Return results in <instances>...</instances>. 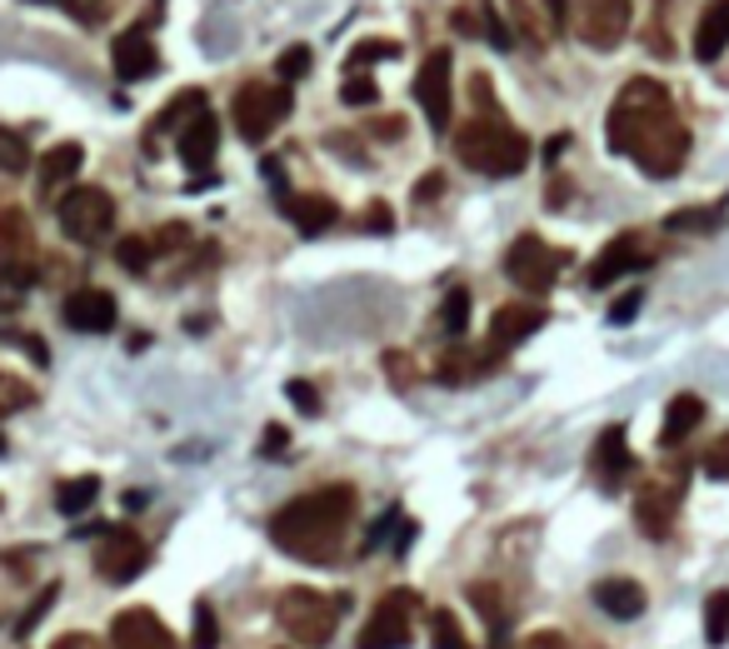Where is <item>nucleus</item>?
I'll list each match as a JSON object with an SVG mask.
<instances>
[{"instance_id": "nucleus-1", "label": "nucleus", "mask_w": 729, "mask_h": 649, "mask_svg": "<svg viewBox=\"0 0 729 649\" xmlns=\"http://www.w3.org/2000/svg\"><path fill=\"white\" fill-rule=\"evenodd\" d=\"M605 140L615 155H629L649 180H669L685 170L689 155V130L679 120L669 90L655 75H635L615 95L605 115Z\"/></svg>"}, {"instance_id": "nucleus-2", "label": "nucleus", "mask_w": 729, "mask_h": 649, "mask_svg": "<svg viewBox=\"0 0 729 649\" xmlns=\"http://www.w3.org/2000/svg\"><path fill=\"white\" fill-rule=\"evenodd\" d=\"M355 509H360V499L350 485H320V489H310V495L275 509L270 539H275V549H285L290 559L335 565L340 549H345L350 525H355Z\"/></svg>"}, {"instance_id": "nucleus-3", "label": "nucleus", "mask_w": 729, "mask_h": 649, "mask_svg": "<svg viewBox=\"0 0 729 649\" xmlns=\"http://www.w3.org/2000/svg\"><path fill=\"white\" fill-rule=\"evenodd\" d=\"M455 155L465 170L489 180H509L529 165V140L505 115H475L455 130Z\"/></svg>"}, {"instance_id": "nucleus-4", "label": "nucleus", "mask_w": 729, "mask_h": 649, "mask_svg": "<svg viewBox=\"0 0 729 649\" xmlns=\"http://www.w3.org/2000/svg\"><path fill=\"white\" fill-rule=\"evenodd\" d=\"M340 609H345V599H330V595H320V589H310V585H295V589H285V595L275 599V625L285 629L300 649H320V645L335 639Z\"/></svg>"}, {"instance_id": "nucleus-5", "label": "nucleus", "mask_w": 729, "mask_h": 649, "mask_svg": "<svg viewBox=\"0 0 729 649\" xmlns=\"http://www.w3.org/2000/svg\"><path fill=\"white\" fill-rule=\"evenodd\" d=\"M285 115H290V85H280V80H245L235 90V100H230V120H235L240 140H250V145L275 135L285 125Z\"/></svg>"}, {"instance_id": "nucleus-6", "label": "nucleus", "mask_w": 729, "mask_h": 649, "mask_svg": "<svg viewBox=\"0 0 729 649\" xmlns=\"http://www.w3.org/2000/svg\"><path fill=\"white\" fill-rule=\"evenodd\" d=\"M55 220L70 240L80 245H100V240L115 230V200L105 195L100 185H70L55 205Z\"/></svg>"}, {"instance_id": "nucleus-7", "label": "nucleus", "mask_w": 729, "mask_h": 649, "mask_svg": "<svg viewBox=\"0 0 729 649\" xmlns=\"http://www.w3.org/2000/svg\"><path fill=\"white\" fill-rule=\"evenodd\" d=\"M415 589H389L375 609H369L365 629H360L355 649H405L415 639Z\"/></svg>"}, {"instance_id": "nucleus-8", "label": "nucleus", "mask_w": 729, "mask_h": 649, "mask_svg": "<svg viewBox=\"0 0 729 649\" xmlns=\"http://www.w3.org/2000/svg\"><path fill=\"white\" fill-rule=\"evenodd\" d=\"M569 20L589 50H615L629 36L635 0H569Z\"/></svg>"}, {"instance_id": "nucleus-9", "label": "nucleus", "mask_w": 729, "mask_h": 649, "mask_svg": "<svg viewBox=\"0 0 729 649\" xmlns=\"http://www.w3.org/2000/svg\"><path fill=\"white\" fill-rule=\"evenodd\" d=\"M559 270H565V255H559L555 245H545L539 235H519L515 245L505 250V275L515 280L519 290H529V295H545L559 280Z\"/></svg>"}, {"instance_id": "nucleus-10", "label": "nucleus", "mask_w": 729, "mask_h": 649, "mask_svg": "<svg viewBox=\"0 0 729 649\" xmlns=\"http://www.w3.org/2000/svg\"><path fill=\"white\" fill-rule=\"evenodd\" d=\"M145 565H150V545L135 529H105V539L95 545V575L105 585H130Z\"/></svg>"}, {"instance_id": "nucleus-11", "label": "nucleus", "mask_w": 729, "mask_h": 649, "mask_svg": "<svg viewBox=\"0 0 729 649\" xmlns=\"http://www.w3.org/2000/svg\"><path fill=\"white\" fill-rule=\"evenodd\" d=\"M679 499H685V479H649V485H639V495H635V525H639V535L665 539L669 529H675Z\"/></svg>"}, {"instance_id": "nucleus-12", "label": "nucleus", "mask_w": 729, "mask_h": 649, "mask_svg": "<svg viewBox=\"0 0 729 649\" xmlns=\"http://www.w3.org/2000/svg\"><path fill=\"white\" fill-rule=\"evenodd\" d=\"M449 85H455V75H449V50H429L419 75H415V100H419V110H425L435 135L449 130Z\"/></svg>"}, {"instance_id": "nucleus-13", "label": "nucleus", "mask_w": 729, "mask_h": 649, "mask_svg": "<svg viewBox=\"0 0 729 649\" xmlns=\"http://www.w3.org/2000/svg\"><path fill=\"white\" fill-rule=\"evenodd\" d=\"M110 649H175V635L165 629V619L155 609L135 605L110 619Z\"/></svg>"}, {"instance_id": "nucleus-14", "label": "nucleus", "mask_w": 729, "mask_h": 649, "mask_svg": "<svg viewBox=\"0 0 729 649\" xmlns=\"http://www.w3.org/2000/svg\"><path fill=\"white\" fill-rule=\"evenodd\" d=\"M60 315H65V325L80 329V335H105V329H115L120 305H115V295H110V290L85 285V290H70L65 305H60Z\"/></svg>"}, {"instance_id": "nucleus-15", "label": "nucleus", "mask_w": 729, "mask_h": 649, "mask_svg": "<svg viewBox=\"0 0 729 649\" xmlns=\"http://www.w3.org/2000/svg\"><path fill=\"white\" fill-rule=\"evenodd\" d=\"M639 265H645V245H639L635 230H625V235H615L595 260H589V275L585 280H589V290H609L615 280L635 275Z\"/></svg>"}, {"instance_id": "nucleus-16", "label": "nucleus", "mask_w": 729, "mask_h": 649, "mask_svg": "<svg viewBox=\"0 0 729 649\" xmlns=\"http://www.w3.org/2000/svg\"><path fill=\"white\" fill-rule=\"evenodd\" d=\"M589 475H595L599 489H619L629 475H635V455H629V439L619 425H609L605 435L595 439V455H589Z\"/></svg>"}, {"instance_id": "nucleus-17", "label": "nucleus", "mask_w": 729, "mask_h": 649, "mask_svg": "<svg viewBox=\"0 0 729 649\" xmlns=\"http://www.w3.org/2000/svg\"><path fill=\"white\" fill-rule=\"evenodd\" d=\"M110 65H115L120 80H150L160 70V55H155V40L145 36V26H130L115 36L110 45Z\"/></svg>"}, {"instance_id": "nucleus-18", "label": "nucleus", "mask_w": 729, "mask_h": 649, "mask_svg": "<svg viewBox=\"0 0 729 649\" xmlns=\"http://www.w3.org/2000/svg\"><path fill=\"white\" fill-rule=\"evenodd\" d=\"M689 50H695V60H705V65H715V60L725 55L729 50V0H709V6L699 10Z\"/></svg>"}, {"instance_id": "nucleus-19", "label": "nucleus", "mask_w": 729, "mask_h": 649, "mask_svg": "<svg viewBox=\"0 0 729 649\" xmlns=\"http://www.w3.org/2000/svg\"><path fill=\"white\" fill-rule=\"evenodd\" d=\"M175 150L190 170H210L215 165V150H220V120L210 115V110H200V115L175 135Z\"/></svg>"}, {"instance_id": "nucleus-20", "label": "nucleus", "mask_w": 729, "mask_h": 649, "mask_svg": "<svg viewBox=\"0 0 729 649\" xmlns=\"http://www.w3.org/2000/svg\"><path fill=\"white\" fill-rule=\"evenodd\" d=\"M589 595H595V605L605 609L609 619H639V615H645V605H649V599H645V585H639V579H629V575L599 579Z\"/></svg>"}, {"instance_id": "nucleus-21", "label": "nucleus", "mask_w": 729, "mask_h": 649, "mask_svg": "<svg viewBox=\"0 0 729 649\" xmlns=\"http://www.w3.org/2000/svg\"><path fill=\"white\" fill-rule=\"evenodd\" d=\"M539 325H545V310L539 305H499L495 315H489V345L509 349V345H519V339L535 335Z\"/></svg>"}, {"instance_id": "nucleus-22", "label": "nucleus", "mask_w": 729, "mask_h": 649, "mask_svg": "<svg viewBox=\"0 0 729 649\" xmlns=\"http://www.w3.org/2000/svg\"><path fill=\"white\" fill-rule=\"evenodd\" d=\"M499 349L489 345V349H465V345H455V349H445L439 355V365H435V379L439 385H465V379H475V375H485V369H499Z\"/></svg>"}, {"instance_id": "nucleus-23", "label": "nucleus", "mask_w": 729, "mask_h": 649, "mask_svg": "<svg viewBox=\"0 0 729 649\" xmlns=\"http://www.w3.org/2000/svg\"><path fill=\"white\" fill-rule=\"evenodd\" d=\"M449 20H455L459 36H469V40H489V45L509 50V30H505V20H499V10L489 6V0H465V6H459Z\"/></svg>"}, {"instance_id": "nucleus-24", "label": "nucleus", "mask_w": 729, "mask_h": 649, "mask_svg": "<svg viewBox=\"0 0 729 649\" xmlns=\"http://www.w3.org/2000/svg\"><path fill=\"white\" fill-rule=\"evenodd\" d=\"M80 165H85V150H80L75 140H60V145H50L45 155H40V190H45V195H55V190L75 185Z\"/></svg>"}, {"instance_id": "nucleus-25", "label": "nucleus", "mask_w": 729, "mask_h": 649, "mask_svg": "<svg viewBox=\"0 0 729 649\" xmlns=\"http://www.w3.org/2000/svg\"><path fill=\"white\" fill-rule=\"evenodd\" d=\"M699 419H705V399L699 395H675L665 405V425H659V445L665 449H679L689 435L699 429Z\"/></svg>"}, {"instance_id": "nucleus-26", "label": "nucleus", "mask_w": 729, "mask_h": 649, "mask_svg": "<svg viewBox=\"0 0 729 649\" xmlns=\"http://www.w3.org/2000/svg\"><path fill=\"white\" fill-rule=\"evenodd\" d=\"M280 205H285L290 220H295L300 235H325V230L340 220L335 200H325V195H295V200H280Z\"/></svg>"}, {"instance_id": "nucleus-27", "label": "nucleus", "mask_w": 729, "mask_h": 649, "mask_svg": "<svg viewBox=\"0 0 729 649\" xmlns=\"http://www.w3.org/2000/svg\"><path fill=\"white\" fill-rule=\"evenodd\" d=\"M95 499H100V475H75V479H65V485H55V509L70 519L85 515Z\"/></svg>"}, {"instance_id": "nucleus-28", "label": "nucleus", "mask_w": 729, "mask_h": 649, "mask_svg": "<svg viewBox=\"0 0 729 649\" xmlns=\"http://www.w3.org/2000/svg\"><path fill=\"white\" fill-rule=\"evenodd\" d=\"M200 110H205V95H200V90H180V95H170L165 110H160V120H155V135H160V130H175V135H180V130H185Z\"/></svg>"}, {"instance_id": "nucleus-29", "label": "nucleus", "mask_w": 729, "mask_h": 649, "mask_svg": "<svg viewBox=\"0 0 729 649\" xmlns=\"http://www.w3.org/2000/svg\"><path fill=\"white\" fill-rule=\"evenodd\" d=\"M719 225H725V210L719 205H689L665 220V230H695V235H709V230H719Z\"/></svg>"}, {"instance_id": "nucleus-30", "label": "nucleus", "mask_w": 729, "mask_h": 649, "mask_svg": "<svg viewBox=\"0 0 729 649\" xmlns=\"http://www.w3.org/2000/svg\"><path fill=\"white\" fill-rule=\"evenodd\" d=\"M705 639L709 645H729V589H715L705 599Z\"/></svg>"}, {"instance_id": "nucleus-31", "label": "nucleus", "mask_w": 729, "mask_h": 649, "mask_svg": "<svg viewBox=\"0 0 729 649\" xmlns=\"http://www.w3.org/2000/svg\"><path fill=\"white\" fill-rule=\"evenodd\" d=\"M469 605L479 609V615H485V625L495 629H505V619H509V609H505V599H499V589L495 585H469Z\"/></svg>"}, {"instance_id": "nucleus-32", "label": "nucleus", "mask_w": 729, "mask_h": 649, "mask_svg": "<svg viewBox=\"0 0 729 649\" xmlns=\"http://www.w3.org/2000/svg\"><path fill=\"white\" fill-rule=\"evenodd\" d=\"M190 645L195 649H215L220 645V619L210 599H195V625H190Z\"/></svg>"}, {"instance_id": "nucleus-33", "label": "nucleus", "mask_w": 729, "mask_h": 649, "mask_svg": "<svg viewBox=\"0 0 729 649\" xmlns=\"http://www.w3.org/2000/svg\"><path fill=\"white\" fill-rule=\"evenodd\" d=\"M115 260L130 270V275H145L150 260H155V250H150V235H125L115 245Z\"/></svg>"}, {"instance_id": "nucleus-34", "label": "nucleus", "mask_w": 729, "mask_h": 649, "mask_svg": "<svg viewBox=\"0 0 729 649\" xmlns=\"http://www.w3.org/2000/svg\"><path fill=\"white\" fill-rule=\"evenodd\" d=\"M0 170L6 175H20V170H30V145L26 135H16V130L0 125Z\"/></svg>"}, {"instance_id": "nucleus-35", "label": "nucleus", "mask_w": 729, "mask_h": 649, "mask_svg": "<svg viewBox=\"0 0 729 649\" xmlns=\"http://www.w3.org/2000/svg\"><path fill=\"white\" fill-rule=\"evenodd\" d=\"M465 325H469V290H449L445 305H439V329L465 335Z\"/></svg>"}, {"instance_id": "nucleus-36", "label": "nucleus", "mask_w": 729, "mask_h": 649, "mask_svg": "<svg viewBox=\"0 0 729 649\" xmlns=\"http://www.w3.org/2000/svg\"><path fill=\"white\" fill-rule=\"evenodd\" d=\"M0 245H6V255H26L30 250V225L20 210H6V215H0Z\"/></svg>"}, {"instance_id": "nucleus-37", "label": "nucleus", "mask_w": 729, "mask_h": 649, "mask_svg": "<svg viewBox=\"0 0 729 649\" xmlns=\"http://www.w3.org/2000/svg\"><path fill=\"white\" fill-rule=\"evenodd\" d=\"M310 45H290V50H280V60H275V75H280V85H295V80H305L310 75Z\"/></svg>"}, {"instance_id": "nucleus-38", "label": "nucleus", "mask_w": 729, "mask_h": 649, "mask_svg": "<svg viewBox=\"0 0 729 649\" xmlns=\"http://www.w3.org/2000/svg\"><path fill=\"white\" fill-rule=\"evenodd\" d=\"M429 635H435V649H469L465 629L455 625V615H449V609H435V615H429Z\"/></svg>"}, {"instance_id": "nucleus-39", "label": "nucleus", "mask_w": 729, "mask_h": 649, "mask_svg": "<svg viewBox=\"0 0 729 649\" xmlns=\"http://www.w3.org/2000/svg\"><path fill=\"white\" fill-rule=\"evenodd\" d=\"M395 55H399L395 40H360V45L350 50L345 65H350V70H360V65H375V60H395Z\"/></svg>"}, {"instance_id": "nucleus-40", "label": "nucleus", "mask_w": 729, "mask_h": 649, "mask_svg": "<svg viewBox=\"0 0 729 649\" xmlns=\"http://www.w3.org/2000/svg\"><path fill=\"white\" fill-rule=\"evenodd\" d=\"M340 100H345V105H375V100H379L375 75H360V70H350V80L340 85Z\"/></svg>"}, {"instance_id": "nucleus-41", "label": "nucleus", "mask_w": 729, "mask_h": 649, "mask_svg": "<svg viewBox=\"0 0 729 649\" xmlns=\"http://www.w3.org/2000/svg\"><path fill=\"white\" fill-rule=\"evenodd\" d=\"M55 599H60V585H45V589H40V599H36V605H30V609H26V615H20V619H16V639H26V635H30V629H36V625H40V619H45V609H50V605H55Z\"/></svg>"}, {"instance_id": "nucleus-42", "label": "nucleus", "mask_w": 729, "mask_h": 649, "mask_svg": "<svg viewBox=\"0 0 729 649\" xmlns=\"http://www.w3.org/2000/svg\"><path fill=\"white\" fill-rule=\"evenodd\" d=\"M185 245H190V225H160L155 235H150L155 255H170V250H185Z\"/></svg>"}, {"instance_id": "nucleus-43", "label": "nucleus", "mask_w": 729, "mask_h": 649, "mask_svg": "<svg viewBox=\"0 0 729 649\" xmlns=\"http://www.w3.org/2000/svg\"><path fill=\"white\" fill-rule=\"evenodd\" d=\"M30 385H20V379H10V375H0V415H10V409H26L30 405Z\"/></svg>"}, {"instance_id": "nucleus-44", "label": "nucleus", "mask_w": 729, "mask_h": 649, "mask_svg": "<svg viewBox=\"0 0 729 649\" xmlns=\"http://www.w3.org/2000/svg\"><path fill=\"white\" fill-rule=\"evenodd\" d=\"M705 475L709 479H729V435H719L715 445L705 449Z\"/></svg>"}, {"instance_id": "nucleus-45", "label": "nucleus", "mask_w": 729, "mask_h": 649, "mask_svg": "<svg viewBox=\"0 0 729 649\" xmlns=\"http://www.w3.org/2000/svg\"><path fill=\"white\" fill-rule=\"evenodd\" d=\"M60 10H70L75 20H85V26H95V20H105V10H110V0H55Z\"/></svg>"}, {"instance_id": "nucleus-46", "label": "nucleus", "mask_w": 729, "mask_h": 649, "mask_svg": "<svg viewBox=\"0 0 729 649\" xmlns=\"http://www.w3.org/2000/svg\"><path fill=\"white\" fill-rule=\"evenodd\" d=\"M639 300H645V290H625V295L609 305V325H629V320H635V310H639Z\"/></svg>"}, {"instance_id": "nucleus-47", "label": "nucleus", "mask_w": 729, "mask_h": 649, "mask_svg": "<svg viewBox=\"0 0 729 649\" xmlns=\"http://www.w3.org/2000/svg\"><path fill=\"white\" fill-rule=\"evenodd\" d=\"M469 100H475V110H479V115H505V110H499V100L489 95V80H485V75H475V80H469Z\"/></svg>"}, {"instance_id": "nucleus-48", "label": "nucleus", "mask_w": 729, "mask_h": 649, "mask_svg": "<svg viewBox=\"0 0 729 649\" xmlns=\"http://www.w3.org/2000/svg\"><path fill=\"white\" fill-rule=\"evenodd\" d=\"M285 395L295 399V405L305 409V415H320V399H315V389H310L305 379H290V385H285Z\"/></svg>"}, {"instance_id": "nucleus-49", "label": "nucleus", "mask_w": 729, "mask_h": 649, "mask_svg": "<svg viewBox=\"0 0 729 649\" xmlns=\"http://www.w3.org/2000/svg\"><path fill=\"white\" fill-rule=\"evenodd\" d=\"M525 649H569V639L555 635V629H535V635L525 639Z\"/></svg>"}, {"instance_id": "nucleus-50", "label": "nucleus", "mask_w": 729, "mask_h": 649, "mask_svg": "<svg viewBox=\"0 0 729 649\" xmlns=\"http://www.w3.org/2000/svg\"><path fill=\"white\" fill-rule=\"evenodd\" d=\"M389 225H395V215H389V205H379V200H375V205L365 210V230H379V235H385Z\"/></svg>"}, {"instance_id": "nucleus-51", "label": "nucleus", "mask_w": 729, "mask_h": 649, "mask_svg": "<svg viewBox=\"0 0 729 649\" xmlns=\"http://www.w3.org/2000/svg\"><path fill=\"white\" fill-rule=\"evenodd\" d=\"M545 10H549V30L569 26V0H545Z\"/></svg>"}, {"instance_id": "nucleus-52", "label": "nucleus", "mask_w": 729, "mask_h": 649, "mask_svg": "<svg viewBox=\"0 0 729 649\" xmlns=\"http://www.w3.org/2000/svg\"><path fill=\"white\" fill-rule=\"evenodd\" d=\"M565 150H569V135H555V140H545V155H539V160H545V165H559Z\"/></svg>"}, {"instance_id": "nucleus-53", "label": "nucleus", "mask_w": 729, "mask_h": 649, "mask_svg": "<svg viewBox=\"0 0 729 649\" xmlns=\"http://www.w3.org/2000/svg\"><path fill=\"white\" fill-rule=\"evenodd\" d=\"M439 190H445V175H425V180L415 185V195H419V200H439Z\"/></svg>"}, {"instance_id": "nucleus-54", "label": "nucleus", "mask_w": 729, "mask_h": 649, "mask_svg": "<svg viewBox=\"0 0 729 649\" xmlns=\"http://www.w3.org/2000/svg\"><path fill=\"white\" fill-rule=\"evenodd\" d=\"M569 195H575V185H569V180H555V185H549V210H565Z\"/></svg>"}, {"instance_id": "nucleus-55", "label": "nucleus", "mask_w": 729, "mask_h": 649, "mask_svg": "<svg viewBox=\"0 0 729 649\" xmlns=\"http://www.w3.org/2000/svg\"><path fill=\"white\" fill-rule=\"evenodd\" d=\"M55 649H95V639L90 635H65V639H55Z\"/></svg>"}, {"instance_id": "nucleus-56", "label": "nucleus", "mask_w": 729, "mask_h": 649, "mask_svg": "<svg viewBox=\"0 0 729 649\" xmlns=\"http://www.w3.org/2000/svg\"><path fill=\"white\" fill-rule=\"evenodd\" d=\"M265 449H270V455H275V449H285V429H280V425L265 429Z\"/></svg>"}, {"instance_id": "nucleus-57", "label": "nucleus", "mask_w": 729, "mask_h": 649, "mask_svg": "<svg viewBox=\"0 0 729 649\" xmlns=\"http://www.w3.org/2000/svg\"><path fill=\"white\" fill-rule=\"evenodd\" d=\"M0 455H6V439H0Z\"/></svg>"}]
</instances>
